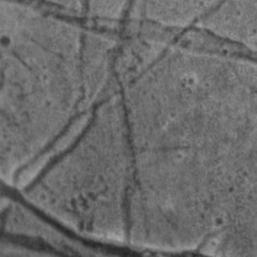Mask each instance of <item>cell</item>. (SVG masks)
<instances>
[{
	"label": "cell",
	"instance_id": "6da1fadb",
	"mask_svg": "<svg viewBox=\"0 0 257 257\" xmlns=\"http://www.w3.org/2000/svg\"><path fill=\"white\" fill-rule=\"evenodd\" d=\"M1 174L43 158L106 83L116 36L51 2L0 1Z\"/></svg>",
	"mask_w": 257,
	"mask_h": 257
},
{
	"label": "cell",
	"instance_id": "7a4b0ae2",
	"mask_svg": "<svg viewBox=\"0 0 257 257\" xmlns=\"http://www.w3.org/2000/svg\"><path fill=\"white\" fill-rule=\"evenodd\" d=\"M256 12V0L208 2L193 26L221 40L255 51Z\"/></svg>",
	"mask_w": 257,
	"mask_h": 257
}]
</instances>
